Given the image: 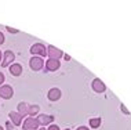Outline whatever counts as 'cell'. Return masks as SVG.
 <instances>
[{"label": "cell", "mask_w": 131, "mask_h": 130, "mask_svg": "<svg viewBox=\"0 0 131 130\" xmlns=\"http://www.w3.org/2000/svg\"><path fill=\"white\" fill-rule=\"evenodd\" d=\"M36 121L39 122V125H40V126H47V125H51L52 122H54V116H52V115L40 114V115H37Z\"/></svg>", "instance_id": "7"}, {"label": "cell", "mask_w": 131, "mask_h": 130, "mask_svg": "<svg viewBox=\"0 0 131 130\" xmlns=\"http://www.w3.org/2000/svg\"><path fill=\"white\" fill-rule=\"evenodd\" d=\"M59 66H61V62H59L58 59H51V58H48L47 61H46V69H47V71H50V72L57 71Z\"/></svg>", "instance_id": "9"}, {"label": "cell", "mask_w": 131, "mask_h": 130, "mask_svg": "<svg viewBox=\"0 0 131 130\" xmlns=\"http://www.w3.org/2000/svg\"><path fill=\"white\" fill-rule=\"evenodd\" d=\"M14 96V90L11 86L8 85H2L0 86V97L4 98V100H8Z\"/></svg>", "instance_id": "6"}, {"label": "cell", "mask_w": 131, "mask_h": 130, "mask_svg": "<svg viewBox=\"0 0 131 130\" xmlns=\"http://www.w3.org/2000/svg\"><path fill=\"white\" fill-rule=\"evenodd\" d=\"M47 130H61V129H59V126H58V125H50Z\"/></svg>", "instance_id": "19"}, {"label": "cell", "mask_w": 131, "mask_h": 130, "mask_svg": "<svg viewBox=\"0 0 131 130\" xmlns=\"http://www.w3.org/2000/svg\"><path fill=\"white\" fill-rule=\"evenodd\" d=\"M6 29L10 33H18V29H14V28H11V26H6Z\"/></svg>", "instance_id": "18"}, {"label": "cell", "mask_w": 131, "mask_h": 130, "mask_svg": "<svg viewBox=\"0 0 131 130\" xmlns=\"http://www.w3.org/2000/svg\"><path fill=\"white\" fill-rule=\"evenodd\" d=\"M29 65H30L32 71H40V69H43V66H44V61H43L41 57L33 55V57L30 58V61H29Z\"/></svg>", "instance_id": "3"}, {"label": "cell", "mask_w": 131, "mask_h": 130, "mask_svg": "<svg viewBox=\"0 0 131 130\" xmlns=\"http://www.w3.org/2000/svg\"><path fill=\"white\" fill-rule=\"evenodd\" d=\"M65 130H70V129H69V127H68V129H65Z\"/></svg>", "instance_id": "26"}, {"label": "cell", "mask_w": 131, "mask_h": 130, "mask_svg": "<svg viewBox=\"0 0 131 130\" xmlns=\"http://www.w3.org/2000/svg\"><path fill=\"white\" fill-rule=\"evenodd\" d=\"M91 87H93V90L95 91V93H104V91L106 90L105 83L102 82L101 79H98V78H95V79L93 80V83H91Z\"/></svg>", "instance_id": "8"}, {"label": "cell", "mask_w": 131, "mask_h": 130, "mask_svg": "<svg viewBox=\"0 0 131 130\" xmlns=\"http://www.w3.org/2000/svg\"><path fill=\"white\" fill-rule=\"evenodd\" d=\"M4 75H3V72H0V86H2V83H4Z\"/></svg>", "instance_id": "20"}, {"label": "cell", "mask_w": 131, "mask_h": 130, "mask_svg": "<svg viewBox=\"0 0 131 130\" xmlns=\"http://www.w3.org/2000/svg\"><path fill=\"white\" fill-rule=\"evenodd\" d=\"M39 111H40V107H39L37 104L29 105V109H28V116H32V118L37 116V115H39Z\"/></svg>", "instance_id": "14"}, {"label": "cell", "mask_w": 131, "mask_h": 130, "mask_svg": "<svg viewBox=\"0 0 131 130\" xmlns=\"http://www.w3.org/2000/svg\"><path fill=\"white\" fill-rule=\"evenodd\" d=\"M6 127H7V130H17V127H15V126H14L10 121L6 122Z\"/></svg>", "instance_id": "16"}, {"label": "cell", "mask_w": 131, "mask_h": 130, "mask_svg": "<svg viewBox=\"0 0 131 130\" xmlns=\"http://www.w3.org/2000/svg\"><path fill=\"white\" fill-rule=\"evenodd\" d=\"M0 62H2V51H0Z\"/></svg>", "instance_id": "23"}, {"label": "cell", "mask_w": 131, "mask_h": 130, "mask_svg": "<svg viewBox=\"0 0 131 130\" xmlns=\"http://www.w3.org/2000/svg\"><path fill=\"white\" fill-rule=\"evenodd\" d=\"M24 130H37L40 127L39 122L36 121V118H32V116H28L25 121H24Z\"/></svg>", "instance_id": "2"}, {"label": "cell", "mask_w": 131, "mask_h": 130, "mask_svg": "<svg viewBox=\"0 0 131 130\" xmlns=\"http://www.w3.org/2000/svg\"><path fill=\"white\" fill-rule=\"evenodd\" d=\"M8 116H10V122L14 125V126H19L21 123H22V116L18 114V112H14V111H11L8 114Z\"/></svg>", "instance_id": "11"}, {"label": "cell", "mask_w": 131, "mask_h": 130, "mask_svg": "<svg viewBox=\"0 0 131 130\" xmlns=\"http://www.w3.org/2000/svg\"><path fill=\"white\" fill-rule=\"evenodd\" d=\"M10 73H11L13 76H19L21 73H22V65L17 64V62H13V64L10 65Z\"/></svg>", "instance_id": "12"}, {"label": "cell", "mask_w": 131, "mask_h": 130, "mask_svg": "<svg viewBox=\"0 0 131 130\" xmlns=\"http://www.w3.org/2000/svg\"><path fill=\"white\" fill-rule=\"evenodd\" d=\"M30 53L36 57H46L47 55V47L41 43H35L30 47Z\"/></svg>", "instance_id": "1"}, {"label": "cell", "mask_w": 131, "mask_h": 130, "mask_svg": "<svg viewBox=\"0 0 131 130\" xmlns=\"http://www.w3.org/2000/svg\"><path fill=\"white\" fill-rule=\"evenodd\" d=\"M0 130H4V127H2V126H0Z\"/></svg>", "instance_id": "24"}, {"label": "cell", "mask_w": 131, "mask_h": 130, "mask_svg": "<svg viewBox=\"0 0 131 130\" xmlns=\"http://www.w3.org/2000/svg\"><path fill=\"white\" fill-rule=\"evenodd\" d=\"M40 130H46V129H44V127H40Z\"/></svg>", "instance_id": "25"}, {"label": "cell", "mask_w": 131, "mask_h": 130, "mask_svg": "<svg viewBox=\"0 0 131 130\" xmlns=\"http://www.w3.org/2000/svg\"><path fill=\"white\" fill-rule=\"evenodd\" d=\"M88 123H90V127L98 129V127L101 126V123H102V119H101V116H98V118H91L90 121H88Z\"/></svg>", "instance_id": "15"}, {"label": "cell", "mask_w": 131, "mask_h": 130, "mask_svg": "<svg viewBox=\"0 0 131 130\" xmlns=\"http://www.w3.org/2000/svg\"><path fill=\"white\" fill-rule=\"evenodd\" d=\"M120 109H122V112H124L126 115H130V111L126 108V105H123V104H122V105H120Z\"/></svg>", "instance_id": "17"}, {"label": "cell", "mask_w": 131, "mask_h": 130, "mask_svg": "<svg viewBox=\"0 0 131 130\" xmlns=\"http://www.w3.org/2000/svg\"><path fill=\"white\" fill-rule=\"evenodd\" d=\"M28 109H29V105H28L26 103H19L18 104V114L21 115V116H28Z\"/></svg>", "instance_id": "13"}, {"label": "cell", "mask_w": 131, "mask_h": 130, "mask_svg": "<svg viewBox=\"0 0 131 130\" xmlns=\"http://www.w3.org/2000/svg\"><path fill=\"white\" fill-rule=\"evenodd\" d=\"M47 55L51 59H58L59 61V58L63 55V53H62V50H59V48H57V47L50 44V46H47Z\"/></svg>", "instance_id": "4"}, {"label": "cell", "mask_w": 131, "mask_h": 130, "mask_svg": "<svg viewBox=\"0 0 131 130\" xmlns=\"http://www.w3.org/2000/svg\"><path fill=\"white\" fill-rule=\"evenodd\" d=\"M47 98H48L50 101H58L59 98H61V90L57 89V87H52V89L48 90Z\"/></svg>", "instance_id": "10"}, {"label": "cell", "mask_w": 131, "mask_h": 130, "mask_svg": "<svg viewBox=\"0 0 131 130\" xmlns=\"http://www.w3.org/2000/svg\"><path fill=\"white\" fill-rule=\"evenodd\" d=\"M15 59V54L11 51V50H6L4 51V57H3V61H2V68H7L13 64V61Z\"/></svg>", "instance_id": "5"}, {"label": "cell", "mask_w": 131, "mask_h": 130, "mask_svg": "<svg viewBox=\"0 0 131 130\" xmlns=\"http://www.w3.org/2000/svg\"><path fill=\"white\" fill-rule=\"evenodd\" d=\"M3 43H4V35L0 32V44H3Z\"/></svg>", "instance_id": "21"}, {"label": "cell", "mask_w": 131, "mask_h": 130, "mask_svg": "<svg viewBox=\"0 0 131 130\" xmlns=\"http://www.w3.org/2000/svg\"><path fill=\"white\" fill-rule=\"evenodd\" d=\"M76 130H90V129H88L87 126H80V127H77Z\"/></svg>", "instance_id": "22"}]
</instances>
